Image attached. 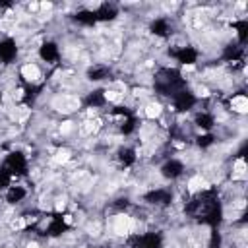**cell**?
<instances>
[{
	"instance_id": "cell-11",
	"label": "cell",
	"mask_w": 248,
	"mask_h": 248,
	"mask_svg": "<svg viewBox=\"0 0 248 248\" xmlns=\"http://www.w3.org/2000/svg\"><path fill=\"white\" fill-rule=\"evenodd\" d=\"M116 16H118V8L114 4H99V8L95 10L97 21H112Z\"/></svg>"
},
{
	"instance_id": "cell-15",
	"label": "cell",
	"mask_w": 248,
	"mask_h": 248,
	"mask_svg": "<svg viewBox=\"0 0 248 248\" xmlns=\"http://www.w3.org/2000/svg\"><path fill=\"white\" fill-rule=\"evenodd\" d=\"M74 19L81 25H93L97 23V17H95V10H78L74 14Z\"/></svg>"
},
{
	"instance_id": "cell-4",
	"label": "cell",
	"mask_w": 248,
	"mask_h": 248,
	"mask_svg": "<svg viewBox=\"0 0 248 248\" xmlns=\"http://www.w3.org/2000/svg\"><path fill=\"white\" fill-rule=\"evenodd\" d=\"M196 103H198L196 95L192 91H188V89H182L176 95H172V105H174V108L178 112H188L190 108H194Z\"/></svg>"
},
{
	"instance_id": "cell-13",
	"label": "cell",
	"mask_w": 248,
	"mask_h": 248,
	"mask_svg": "<svg viewBox=\"0 0 248 248\" xmlns=\"http://www.w3.org/2000/svg\"><path fill=\"white\" fill-rule=\"evenodd\" d=\"M194 124H196L202 132H209V130L215 126V116H213L211 112H207V110L198 112V114L194 116Z\"/></svg>"
},
{
	"instance_id": "cell-8",
	"label": "cell",
	"mask_w": 248,
	"mask_h": 248,
	"mask_svg": "<svg viewBox=\"0 0 248 248\" xmlns=\"http://www.w3.org/2000/svg\"><path fill=\"white\" fill-rule=\"evenodd\" d=\"M39 58H41L43 62H46V64H54V62L60 58V48H58V45L52 43V41L43 43V45L39 46Z\"/></svg>"
},
{
	"instance_id": "cell-18",
	"label": "cell",
	"mask_w": 248,
	"mask_h": 248,
	"mask_svg": "<svg viewBox=\"0 0 248 248\" xmlns=\"http://www.w3.org/2000/svg\"><path fill=\"white\" fill-rule=\"evenodd\" d=\"M107 74H108L107 66H91V68L87 70V79H91V81H101V79L107 78Z\"/></svg>"
},
{
	"instance_id": "cell-19",
	"label": "cell",
	"mask_w": 248,
	"mask_h": 248,
	"mask_svg": "<svg viewBox=\"0 0 248 248\" xmlns=\"http://www.w3.org/2000/svg\"><path fill=\"white\" fill-rule=\"evenodd\" d=\"M215 143V136L213 134H200L198 138H196V145L198 147H202V149H207V147H211Z\"/></svg>"
},
{
	"instance_id": "cell-14",
	"label": "cell",
	"mask_w": 248,
	"mask_h": 248,
	"mask_svg": "<svg viewBox=\"0 0 248 248\" xmlns=\"http://www.w3.org/2000/svg\"><path fill=\"white\" fill-rule=\"evenodd\" d=\"M25 196H27V190H25L23 186H10V188H8V192H6V202L14 205V203L23 202V200H25Z\"/></svg>"
},
{
	"instance_id": "cell-3",
	"label": "cell",
	"mask_w": 248,
	"mask_h": 248,
	"mask_svg": "<svg viewBox=\"0 0 248 248\" xmlns=\"http://www.w3.org/2000/svg\"><path fill=\"white\" fill-rule=\"evenodd\" d=\"M169 54H170L176 62H180L182 66H194V64L198 62V56H200V52H198L194 46H186V45L169 50Z\"/></svg>"
},
{
	"instance_id": "cell-2",
	"label": "cell",
	"mask_w": 248,
	"mask_h": 248,
	"mask_svg": "<svg viewBox=\"0 0 248 248\" xmlns=\"http://www.w3.org/2000/svg\"><path fill=\"white\" fill-rule=\"evenodd\" d=\"M2 169H6V170L12 174V178H14V176H21V174L27 172V159H25V155H23L21 151H12V153L6 157Z\"/></svg>"
},
{
	"instance_id": "cell-6",
	"label": "cell",
	"mask_w": 248,
	"mask_h": 248,
	"mask_svg": "<svg viewBox=\"0 0 248 248\" xmlns=\"http://www.w3.org/2000/svg\"><path fill=\"white\" fill-rule=\"evenodd\" d=\"M143 200L151 205H169L172 202V194L167 188H153L143 194Z\"/></svg>"
},
{
	"instance_id": "cell-7",
	"label": "cell",
	"mask_w": 248,
	"mask_h": 248,
	"mask_svg": "<svg viewBox=\"0 0 248 248\" xmlns=\"http://www.w3.org/2000/svg\"><path fill=\"white\" fill-rule=\"evenodd\" d=\"M182 172H184V163L178 159H169L161 167V174L167 180H176L178 176H182Z\"/></svg>"
},
{
	"instance_id": "cell-12",
	"label": "cell",
	"mask_w": 248,
	"mask_h": 248,
	"mask_svg": "<svg viewBox=\"0 0 248 248\" xmlns=\"http://www.w3.org/2000/svg\"><path fill=\"white\" fill-rule=\"evenodd\" d=\"M149 31L155 35V37H167L170 33V21L167 17H157L151 21L149 25Z\"/></svg>"
},
{
	"instance_id": "cell-16",
	"label": "cell",
	"mask_w": 248,
	"mask_h": 248,
	"mask_svg": "<svg viewBox=\"0 0 248 248\" xmlns=\"http://www.w3.org/2000/svg\"><path fill=\"white\" fill-rule=\"evenodd\" d=\"M105 103H107V97H105V91H101V89H95V91H91V93L85 97V105H87V107H93V108L103 107Z\"/></svg>"
},
{
	"instance_id": "cell-1",
	"label": "cell",
	"mask_w": 248,
	"mask_h": 248,
	"mask_svg": "<svg viewBox=\"0 0 248 248\" xmlns=\"http://www.w3.org/2000/svg\"><path fill=\"white\" fill-rule=\"evenodd\" d=\"M128 248H163V236L159 232H136L128 238Z\"/></svg>"
},
{
	"instance_id": "cell-5",
	"label": "cell",
	"mask_w": 248,
	"mask_h": 248,
	"mask_svg": "<svg viewBox=\"0 0 248 248\" xmlns=\"http://www.w3.org/2000/svg\"><path fill=\"white\" fill-rule=\"evenodd\" d=\"M229 110L232 112V116H244L248 110V97L244 95V91H234L229 97Z\"/></svg>"
},
{
	"instance_id": "cell-17",
	"label": "cell",
	"mask_w": 248,
	"mask_h": 248,
	"mask_svg": "<svg viewBox=\"0 0 248 248\" xmlns=\"http://www.w3.org/2000/svg\"><path fill=\"white\" fill-rule=\"evenodd\" d=\"M118 161L124 167H130L136 163V149L134 147H120L118 149Z\"/></svg>"
},
{
	"instance_id": "cell-21",
	"label": "cell",
	"mask_w": 248,
	"mask_h": 248,
	"mask_svg": "<svg viewBox=\"0 0 248 248\" xmlns=\"http://www.w3.org/2000/svg\"><path fill=\"white\" fill-rule=\"evenodd\" d=\"M23 76L33 83L35 79H37V76H39V70H37V66H25V70H23Z\"/></svg>"
},
{
	"instance_id": "cell-9",
	"label": "cell",
	"mask_w": 248,
	"mask_h": 248,
	"mask_svg": "<svg viewBox=\"0 0 248 248\" xmlns=\"http://www.w3.org/2000/svg\"><path fill=\"white\" fill-rule=\"evenodd\" d=\"M17 56V45L14 39L6 37L0 41V62L2 64H10L14 58Z\"/></svg>"
},
{
	"instance_id": "cell-20",
	"label": "cell",
	"mask_w": 248,
	"mask_h": 248,
	"mask_svg": "<svg viewBox=\"0 0 248 248\" xmlns=\"http://www.w3.org/2000/svg\"><path fill=\"white\" fill-rule=\"evenodd\" d=\"M10 182H12V174H10L6 169H0V192H2V190H8V188L12 186Z\"/></svg>"
},
{
	"instance_id": "cell-10",
	"label": "cell",
	"mask_w": 248,
	"mask_h": 248,
	"mask_svg": "<svg viewBox=\"0 0 248 248\" xmlns=\"http://www.w3.org/2000/svg\"><path fill=\"white\" fill-rule=\"evenodd\" d=\"M66 231H68V223H66V219H64L62 215L50 217L48 227H46V232H48L50 236H62Z\"/></svg>"
}]
</instances>
